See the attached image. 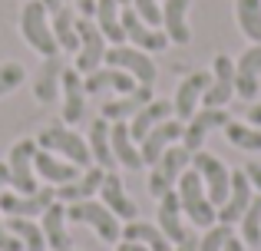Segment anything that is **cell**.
<instances>
[{"instance_id": "cell-1", "label": "cell", "mask_w": 261, "mask_h": 251, "mask_svg": "<svg viewBox=\"0 0 261 251\" xmlns=\"http://www.w3.org/2000/svg\"><path fill=\"white\" fill-rule=\"evenodd\" d=\"M175 195L182 202V212L189 215L192 225L198 228H212L218 221V208L208 202V192H205V182L195 169H185L175 182Z\"/></svg>"}, {"instance_id": "cell-2", "label": "cell", "mask_w": 261, "mask_h": 251, "mask_svg": "<svg viewBox=\"0 0 261 251\" xmlns=\"http://www.w3.org/2000/svg\"><path fill=\"white\" fill-rule=\"evenodd\" d=\"M20 33L30 43V50H37L40 57H60L57 37H53V23H50V10H46L40 0H27L23 10H20Z\"/></svg>"}, {"instance_id": "cell-3", "label": "cell", "mask_w": 261, "mask_h": 251, "mask_svg": "<svg viewBox=\"0 0 261 251\" xmlns=\"http://www.w3.org/2000/svg\"><path fill=\"white\" fill-rule=\"evenodd\" d=\"M37 146L46 149V152H53V155H60V159H66V162H73V165H80V169L93 165L86 139L80 132H73L70 126H46L43 132L37 135Z\"/></svg>"}, {"instance_id": "cell-4", "label": "cell", "mask_w": 261, "mask_h": 251, "mask_svg": "<svg viewBox=\"0 0 261 251\" xmlns=\"http://www.w3.org/2000/svg\"><path fill=\"white\" fill-rule=\"evenodd\" d=\"M66 221L89 225L102 241H106V245H116V241L122 238L119 218H116V215L109 212L102 202H93V199H86V202H70V205H66Z\"/></svg>"}, {"instance_id": "cell-5", "label": "cell", "mask_w": 261, "mask_h": 251, "mask_svg": "<svg viewBox=\"0 0 261 251\" xmlns=\"http://www.w3.org/2000/svg\"><path fill=\"white\" fill-rule=\"evenodd\" d=\"M76 33H80V50H76V63H73V70L80 73V76H89V73H96L102 66V60H106V37L99 33V26H96L93 17H76Z\"/></svg>"}, {"instance_id": "cell-6", "label": "cell", "mask_w": 261, "mask_h": 251, "mask_svg": "<svg viewBox=\"0 0 261 251\" xmlns=\"http://www.w3.org/2000/svg\"><path fill=\"white\" fill-rule=\"evenodd\" d=\"M192 169L202 175L205 192H208V202L215 208H222L225 199H228V192H231V172H228V165H225L222 159H215L212 152H202V149H198V152H192Z\"/></svg>"}, {"instance_id": "cell-7", "label": "cell", "mask_w": 261, "mask_h": 251, "mask_svg": "<svg viewBox=\"0 0 261 251\" xmlns=\"http://www.w3.org/2000/svg\"><path fill=\"white\" fill-rule=\"evenodd\" d=\"M189 162H192V152L185 146H169L162 152V159L152 165V172H149V195L162 199L166 192H172L178 175L189 169Z\"/></svg>"}, {"instance_id": "cell-8", "label": "cell", "mask_w": 261, "mask_h": 251, "mask_svg": "<svg viewBox=\"0 0 261 251\" xmlns=\"http://www.w3.org/2000/svg\"><path fill=\"white\" fill-rule=\"evenodd\" d=\"M102 63H106V66H116V70H126L139 86H152L155 76H159L152 57H149L146 50H136V46H126V43L106 46V60H102Z\"/></svg>"}, {"instance_id": "cell-9", "label": "cell", "mask_w": 261, "mask_h": 251, "mask_svg": "<svg viewBox=\"0 0 261 251\" xmlns=\"http://www.w3.org/2000/svg\"><path fill=\"white\" fill-rule=\"evenodd\" d=\"M37 139H20L13 142L10 155H7V169H10V188L20 195L37 192V169H33V155H37Z\"/></svg>"}, {"instance_id": "cell-10", "label": "cell", "mask_w": 261, "mask_h": 251, "mask_svg": "<svg viewBox=\"0 0 261 251\" xmlns=\"http://www.w3.org/2000/svg\"><path fill=\"white\" fill-rule=\"evenodd\" d=\"M53 202H57V188H53V185L37 188L33 195L4 192V195H0V212L10 215V218H37V215H43Z\"/></svg>"}, {"instance_id": "cell-11", "label": "cell", "mask_w": 261, "mask_h": 251, "mask_svg": "<svg viewBox=\"0 0 261 251\" xmlns=\"http://www.w3.org/2000/svg\"><path fill=\"white\" fill-rule=\"evenodd\" d=\"M231 96H235V63L225 53H218L215 66H212V83L202 96V106L205 109H222V106H228Z\"/></svg>"}, {"instance_id": "cell-12", "label": "cell", "mask_w": 261, "mask_h": 251, "mask_svg": "<svg viewBox=\"0 0 261 251\" xmlns=\"http://www.w3.org/2000/svg\"><path fill=\"white\" fill-rule=\"evenodd\" d=\"M122 30H126V40L136 46V50H146V53H162L169 46L166 30L159 26H149L139 20V13L133 7H122Z\"/></svg>"}, {"instance_id": "cell-13", "label": "cell", "mask_w": 261, "mask_h": 251, "mask_svg": "<svg viewBox=\"0 0 261 251\" xmlns=\"http://www.w3.org/2000/svg\"><path fill=\"white\" fill-rule=\"evenodd\" d=\"M208 83H212V73H189V76L178 83L175 103H172V113H175L178 123H189V119L198 113V103H202Z\"/></svg>"}, {"instance_id": "cell-14", "label": "cell", "mask_w": 261, "mask_h": 251, "mask_svg": "<svg viewBox=\"0 0 261 251\" xmlns=\"http://www.w3.org/2000/svg\"><path fill=\"white\" fill-rule=\"evenodd\" d=\"M182 129H185V123H178V119H166V123L155 126L152 132H149L146 139L139 142L142 165H155V162L162 159V152H166L169 146H175V142L182 139Z\"/></svg>"}, {"instance_id": "cell-15", "label": "cell", "mask_w": 261, "mask_h": 251, "mask_svg": "<svg viewBox=\"0 0 261 251\" xmlns=\"http://www.w3.org/2000/svg\"><path fill=\"white\" fill-rule=\"evenodd\" d=\"M228 123L231 119H228L225 109H202V113H195V116L185 123V129H182V146L189 149V152H198L202 142H205V135H208L212 129H225Z\"/></svg>"}, {"instance_id": "cell-16", "label": "cell", "mask_w": 261, "mask_h": 251, "mask_svg": "<svg viewBox=\"0 0 261 251\" xmlns=\"http://www.w3.org/2000/svg\"><path fill=\"white\" fill-rule=\"evenodd\" d=\"M251 182L248 175H245V169H238V172H231V192L228 199H225V205L218 208V225H235V221H242L245 208L251 205Z\"/></svg>"}, {"instance_id": "cell-17", "label": "cell", "mask_w": 261, "mask_h": 251, "mask_svg": "<svg viewBox=\"0 0 261 251\" xmlns=\"http://www.w3.org/2000/svg\"><path fill=\"white\" fill-rule=\"evenodd\" d=\"M99 195H102V205H106L116 218H122V221H136V218H139V208H136V202L126 195V185H122V179L116 172L102 175Z\"/></svg>"}, {"instance_id": "cell-18", "label": "cell", "mask_w": 261, "mask_h": 251, "mask_svg": "<svg viewBox=\"0 0 261 251\" xmlns=\"http://www.w3.org/2000/svg\"><path fill=\"white\" fill-rule=\"evenodd\" d=\"M60 93H63V123L66 126L80 123L83 113H86V90H83V76H80L73 66H66V70H63Z\"/></svg>"}, {"instance_id": "cell-19", "label": "cell", "mask_w": 261, "mask_h": 251, "mask_svg": "<svg viewBox=\"0 0 261 251\" xmlns=\"http://www.w3.org/2000/svg\"><path fill=\"white\" fill-rule=\"evenodd\" d=\"M33 169H37V175H40V179H46L53 188L66 185V182H73V179H80V172H83L80 165H73V162L60 159V155H53V152H46V149H37V155H33Z\"/></svg>"}, {"instance_id": "cell-20", "label": "cell", "mask_w": 261, "mask_h": 251, "mask_svg": "<svg viewBox=\"0 0 261 251\" xmlns=\"http://www.w3.org/2000/svg\"><path fill=\"white\" fill-rule=\"evenodd\" d=\"M258 73H261V43L245 50L242 60L235 63V93L248 103L258 96Z\"/></svg>"}, {"instance_id": "cell-21", "label": "cell", "mask_w": 261, "mask_h": 251, "mask_svg": "<svg viewBox=\"0 0 261 251\" xmlns=\"http://www.w3.org/2000/svg\"><path fill=\"white\" fill-rule=\"evenodd\" d=\"M40 228H43V238H46V248L53 251H73V238L66 232V205L63 202H53L43 215H40Z\"/></svg>"}, {"instance_id": "cell-22", "label": "cell", "mask_w": 261, "mask_h": 251, "mask_svg": "<svg viewBox=\"0 0 261 251\" xmlns=\"http://www.w3.org/2000/svg\"><path fill=\"white\" fill-rule=\"evenodd\" d=\"M102 175H106V169H99V165L83 169V172H80V179L66 182V185H57V202L70 205V202H86V199H93V195L99 192V185H102Z\"/></svg>"}, {"instance_id": "cell-23", "label": "cell", "mask_w": 261, "mask_h": 251, "mask_svg": "<svg viewBox=\"0 0 261 251\" xmlns=\"http://www.w3.org/2000/svg\"><path fill=\"white\" fill-rule=\"evenodd\" d=\"M152 86H136L133 93H126V96L119 99H109L106 106H102V119L106 123H126V119H133L136 113L142 109L146 103H152Z\"/></svg>"}, {"instance_id": "cell-24", "label": "cell", "mask_w": 261, "mask_h": 251, "mask_svg": "<svg viewBox=\"0 0 261 251\" xmlns=\"http://www.w3.org/2000/svg\"><path fill=\"white\" fill-rule=\"evenodd\" d=\"M189 7H192V0H166V4H162V26H166L169 43L185 46V43L192 40V30H189Z\"/></svg>"}, {"instance_id": "cell-25", "label": "cell", "mask_w": 261, "mask_h": 251, "mask_svg": "<svg viewBox=\"0 0 261 251\" xmlns=\"http://www.w3.org/2000/svg\"><path fill=\"white\" fill-rule=\"evenodd\" d=\"M109 146H113V159L122 169H133V172L142 169V155L133 132H129V123H109Z\"/></svg>"}, {"instance_id": "cell-26", "label": "cell", "mask_w": 261, "mask_h": 251, "mask_svg": "<svg viewBox=\"0 0 261 251\" xmlns=\"http://www.w3.org/2000/svg\"><path fill=\"white\" fill-rule=\"evenodd\" d=\"M155 218H159L162 235H166L172 245H182V241L189 238V232H185V225H182V202H178L175 188L159 199V215H155Z\"/></svg>"}, {"instance_id": "cell-27", "label": "cell", "mask_w": 261, "mask_h": 251, "mask_svg": "<svg viewBox=\"0 0 261 251\" xmlns=\"http://www.w3.org/2000/svg\"><path fill=\"white\" fill-rule=\"evenodd\" d=\"M136 79L129 76L126 70H116V66H99L96 73H89V76H83V90L86 93H102V90H116L119 96H126V93L136 90Z\"/></svg>"}, {"instance_id": "cell-28", "label": "cell", "mask_w": 261, "mask_h": 251, "mask_svg": "<svg viewBox=\"0 0 261 251\" xmlns=\"http://www.w3.org/2000/svg\"><path fill=\"white\" fill-rule=\"evenodd\" d=\"M99 33L106 37L109 46L126 43V30H122V7L119 0H96V13H93Z\"/></svg>"}, {"instance_id": "cell-29", "label": "cell", "mask_w": 261, "mask_h": 251, "mask_svg": "<svg viewBox=\"0 0 261 251\" xmlns=\"http://www.w3.org/2000/svg\"><path fill=\"white\" fill-rule=\"evenodd\" d=\"M63 60L60 57H46L43 66H40L37 79H33V96H37V103L50 106L57 103V93H60V79H63Z\"/></svg>"}, {"instance_id": "cell-30", "label": "cell", "mask_w": 261, "mask_h": 251, "mask_svg": "<svg viewBox=\"0 0 261 251\" xmlns=\"http://www.w3.org/2000/svg\"><path fill=\"white\" fill-rule=\"evenodd\" d=\"M166 119H172V103H166V99H152V103H146V106H142V109L133 116L129 132H133L136 142H142L159 123H166Z\"/></svg>"}, {"instance_id": "cell-31", "label": "cell", "mask_w": 261, "mask_h": 251, "mask_svg": "<svg viewBox=\"0 0 261 251\" xmlns=\"http://www.w3.org/2000/svg\"><path fill=\"white\" fill-rule=\"evenodd\" d=\"M119 241H136V245H146L149 251H172V241L162 235L159 225H149V221H139V218L122 225Z\"/></svg>"}, {"instance_id": "cell-32", "label": "cell", "mask_w": 261, "mask_h": 251, "mask_svg": "<svg viewBox=\"0 0 261 251\" xmlns=\"http://www.w3.org/2000/svg\"><path fill=\"white\" fill-rule=\"evenodd\" d=\"M86 146H89V155H93V165H99V169H106V172H113L116 159H113V146H109V123H106L102 116L93 119Z\"/></svg>"}, {"instance_id": "cell-33", "label": "cell", "mask_w": 261, "mask_h": 251, "mask_svg": "<svg viewBox=\"0 0 261 251\" xmlns=\"http://www.w3.org/2000/svg\"><path fill=\"white\" fill-rule=\"evenodd\" d=\"M76 10L70 7H60L57 13H50V23H53V37H57V46L66 53H76L80 50V33H76Z\"/></svg>"}, {"instance_id": "cell-34", "label": "cell", "mask_w": 261, "mask_h": 251, "mask_svg": "<svg viewBox=\"0 0 261 251\" xmlns=\"http://www.w3.org/2000/svg\"><path fill=\"white\" fill-rule=\"evenodd\" d=\"M7 232H13L20 241H23V251H46L43 228H40L33 218H7Z\"/></svg>"}, {"instance_id": "cell-35", "label": "cell", "mask_w": 261, "mask_h": 251, "mask_svg": "<svg viewBox=\"0 0 261 251\" xmlns=\"http://www.w3.org/2000/svg\"><path fill=\"white\" fill-rule=\"evenodd\" d=\"M235 17L242 33L251 43H261V0H238L235 4Z\"/></svg>"}, {"instance_id": "cell-36", "label": "cell", "mask_w": 261, "mask_h": 251, "mask_svg": "<svg viewBox=\"0 0 261 251\" xmlns=\"http://www.w3.org/2000/svg\"><path fill=\"white\" fill-rule=\"evenodd\" d=\"M231 146L245 149V152H261V129L258 126H245V123H228L225 126Z\"/></svg>"}, {"instance_id": "cell-37", "label": "cell", "mask_w": 261, "mask_h": 251, "mask_svg": "<svg viewBox=\"0 0 261 251\" xmlns=\"http://www.w3.org/2000/svg\"><path fill=\"white\" fill-rule=\"evenodd\" d=\"M242 238H245V245H251V248L261 245V192L251 199V205L245 208V215H242Z\"/></svg>"}, {"instance_id": "cell-38", "label": "cell", "mask_w": 261, "mask_h": 251, "mask_svg": "<svg viewBox=\"0 0 261 251\" xmlns=\"http://www.w3.org/2000/svg\"><path fill=\"white\" fill-rule=\"evenodd\" d=\"M27 79V70L20 63H0V96H7V93L20 90Z\"/></svg>"}, {"instance_id": "cell-39", "label": "cell", "mask_w": 261, "mask_h": 251, "mask_svg": "<svg viewBox=\"0 0 261 251\" xmlns=\"http://www.w3.org/2000/svg\"><path fill=\"white\" fill-rule=\"evenodd\" d=\"M231 238V225H212L205 238H198V251H225V241Z\"/></svg>"}, {"instance_id": "cell-40", "label": "cell", "mask_w": 261, "mask_h": 251, "mask_svg": "<svg viewBox=\"0 0 261 251\" xmlns=\"http://www.w3.org/2000/svg\"><path fill=\"white\" fill-rule=\"evenodd\" d=\"M129 7L139 13L142 23H149V26H162V4H159V0H133Z\"/></svg>"}, {"instance_id": "cell-41", "label": "cell", "mask_w": 261, "mask_h": 251, "mask_svg": "<svg viewBox=\"0 0 261 251\" xmlns=\"http://www.w3.org/2000/svg\"><path fill=\"white\" fill-rule=\"evenodd\" d=\"M245 175H248V182L261 192V165L258 162H248V165H245Z\"/></svg>"}, {"instance_id": "cell-42", "label": "cell", "mask_w": 261, "mask_h": 251, "mask_svg": "<svg viewBox=\"0 0 261 251\" xmlns=\"http://www.w3.org/2000/svg\"><path fill=\"white\" fill-rule=\"evenodd\" d=\"M76 10H80V17H93L96 13V0H76Z\"/></svg>"}, {"instance_id": "cell-43", "label": "cell", "mask_w": 261, "mask_h": 251, "mask_svg": "<svg viewBox=\"0 0 261 251\" xmlns=\"http://www.w3.org/2000/svg\"><path fill=\"white\" fill-rule=\"evenodd\" d=\"M116 251H149V248L136 245V241H116Z\"/></svg>"}, {"instance_id": "cell-44", "label": "cell", "mask_w": 261, "mask_h": 251, "mask_svg": "<svg viewBox=\"0 0 261 251\" xmlns=\"http://www.w3.org/2000/svg\"><path fill=\"white\" fill-rule=\"evenodd\" d=\"M172 251H198V238H192V235H189V238H185L182 245H175Z\"/></svg>"}, {"instance_id": "cell-45", "label": "cell", "mask_w": 261, "mask_h": 251, "mask_svg": "<svg viewBox=\"0 0 261 251\" xmlns=\"http://www.w3.org/2000/svg\"><path fill=\"white\" fill-rule=\"evenodd\" d=\"M7 185H10V169H7V162H0V195H4Z\"/></svg>"}, {"instance_id": "cell-46", "label": "cell", "mask_w": 261, "mask_h": 251, "mask_svg": "<svg viewBox=\"0 0 261 251\" xmlns=\"http://www.w3.org/2000/svg\"><path fill=\"white\" fill-rule=\"evenodd\" d=\"M248 123L261 129V103H258V106H251V109H248Z\"/></svg>"}, {"instance_id": "cell-47", "label": "cell", "mask_w": 261, "mask_h": 251, "mask_svg": "<svg viewBox=\"0 0 261 251\" xmlns=\"http://www.w3.org/2000/svg\"><path fill=\"white\" fill-rule=\"evenodd\" d=\"M225 251H245V245H242V238H235V235H231V238L225 241Z\"/></svg>"}, {"instance_id": "cell-48", "label": "cell", "mask_w": 261, "mask_h": 251, "mask_svg": "<svg viewBox=\"0 0 261 251\" xmlns=\"http://www.w3.org/2000/svg\"><path fill=\"white\" fill-rule=\"evenodd\" d=\"M40 4H43V7H46V10H50V13H57L60 7H63V0H40Z\"/></svg>"}, {"instance_id": "cell-49", "label": "cell", "mask_w": 261, "mask_h": 251, "mask_svg": "<svg viewBox=\"0 0 261 251\" xmlns=\"http://www.w3.org/2000/svg\"><path fill=\"white\" fill-rule=\"evenodd\" d=\"M129 4H133V0H119V7H129Z\"/></svg>"}, {"instance_id": "cell-50", "label": "cell", "mask_w": 261, "mask_h": 251, "mask_svg": "<svg viewBox=\"0 0 261 251\" xmlns=\"http://www.w3.org/2000/svg\"><path fill=\"white\" fill-rule=\"evenodd\" d=\"M4 228H7V221H4V218H0V232H4Z\"/></svg>"}]
</instances>
